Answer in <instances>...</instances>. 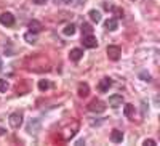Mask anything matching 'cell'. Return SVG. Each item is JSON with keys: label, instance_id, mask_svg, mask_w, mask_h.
<instances>
[{"label": "cell", "instance_id": "9", "mask_svg": "<svg viewBox=\"0 0 160 146\" xmlns=\"http://www.w3.org/2000/svg\"><path fill=\"white\" fill-rule=\"evenodd\" d=\"M42 29H43V26H42V23H40V21H37V19L29 21V31H31V32L37 34V32H40Z\"/></svg>", "mask_w": 160, "mask_h": 146}, {"label": "cell", "instance_id": "11", "mask_svg": "<svg viewBox=\"0 0 160 146\" xmlns=\"http://www.w3.org/2000/svg\"><path fill=\"white\" fill-rule=\"evenodd\" d=\"M82 56H83V50H80V48H72L71 53H69V58L72 61H78Z\"/></svg>", "mask_w": 160, "mask_h": 146}, {"label": "cell", "instance_id": "18", "mask_svg": "<svg viewBox=\"0 0 160 146\" xmlns=\"http://www.w3.org/2000/svg\"><path fill=\"white\" fill-rule=\"evenodd\" d=\"M50 87H51L50 81H40V82H38V88H40V91H47Z\"/></svg>", "mask_w": 160, "mask_h": 146}, {"label": "cell", "instance_id": "19", "mask_svg": "<svg viewBox=\"0 0 160 146\" xmlns=\"http://www.w3.org/2000/svg\"><path fill=\"white\" fill-rule=\"evenodd\" d=\"M82 32H83V35H90V34H93L91 26L87 24V23H83V24H82Z\"/></svg>", "mask_w": 160, "mask_h": 146}, {"label": "cell", "instance_id": "16", "mask_svg": "<svg viewBox=\"0 0 160 146\" xmlns=\"http://www.w3.org/2000/svg\"><path fill=\"white\" fill-rule=\"evenodd\" d=\"M24 40L28 42V44H35V42H37V35H35L34 32H31V31H29L28 34L24 35Z\"/></svg>", "mask_w": 160, "mask_h": 146}, {"label": "cell", "instance_id": "4", "mask_svg": "<svg viewBox=\"0 0 160 146\" xmlns=\"http://www.w3.org/2000/svg\"><path fill=\"white\" fill-rule=\"evenodd\" d=\"M82 44H83L85 48H95L98 45V40H96V37L93 34H90V35H83L82 37Z\"/></svg>", "mask_w": 160, "mask_h": 146}, {"label": "cell", "instance_id": "8", "mask_svg": "<svg viewBox=\"0 0 160 146\" xmlns=\"http://www.w3.org/2000/svg\"><path fill=\"white\" fill-rule=\"evenodd\" d=\"M123 103V96L122 95H112L109 96V106L111 108H118V106H122Z\"/></svg>", "mask_w": 160, "mask_h": 146}, {"label": "cell", "instance_id": "14", "mask_svg": "<svg viewBox=\"0 0 160 146\" xmlns=\"http://www.w3.org/2000/svg\"><path fill=\"white\" fill-rule=\"evenodd\" d=\"M123 114H125L128 119H131L133 116H135V106H133V104H125V108H123Z\"/></svg>", "mask_w": 160, "mask_h": 146}, {"label": "cell", "instance_id": "23", "mask_svg": "<svg viewBox=\"0 0 160 146\" xmlns=\"http://www.w3.org/2000/svg\"><path fill=\"white\" fill-rule=\"evenodd\" d=\"M142 144H144V146H157V143H155L154 140H144Z\"/></svg>", "mask_w": 160, "mask_h": 146}, {"label": "cell", "instance_id": "15", "mask_svg": "<svg viewBox=\"0 0 160 146\" xmlns=\"http://www.w3.org/2000/svg\"><path fill=\"white\" fill-rule=\"evenodd\" d=\"M88 16H90V19H91V21H95V23H99V21H101V13H99V11H96V10H90Z\"/></svg>", "mask_w": 160, "mask_h": 146}, {"label": "cell", "instance_id": "10", "mask_svg": "<svg viewBox=\"0 0 160 146\" xmlns=\"http://www.w3.org/2000/svg\"><path fill=\"white\" fill-rule=\"evenodd\" d=\"M123 140V132H120V130H112L111 132V141L112 143H122Z\"/></svg>", "mask_w": 160, "mask_h": 146}, {"label": "cell", "instance_id": "5", "mask_svg": "<svg viewBox=\"0 0 160 146\" xmlns=\"http://www.w3.org/2000/svg\"><path fill=\"white\" fill-rule=\"evenodd\" d=\"M0 23L3 26H7V28H11V26L15 24V16H13L11 13H2V15H0Z\"/></svg>", "mask_w": 160, "mask_h": 146}, {"label": "cell", "instance_id": "13", "mask_svg": "<svg viewBox=\"0 0 160 146\" xmlns=\"http://www.w3.org/2000/svg\"><path fill=\"white\" fill-rule=\"evenodd\" d=\"M88 91H90V87H88V84H80V85H78V96L85 98V96L88 95Z\"/></svg>", "mask_w": 160, "mask_h": 146}, {"label": "cell", "instance_id": "22", "mask_svg": "<svg viewBox=\"0 0 160 146\" xmlns=\"http://www.w3.org/2000/svg\"><path fill=\"white\" fill-rule=\"evenodd\" d=\"M139 77L142 79V81H146V82H151V74L149 72H141Z\"/></svg>", "mask_w": 160, "mask_h": 146}, {"label": "cell", "instance_id": "27", "mask_svg": "<svg viewBox=\"0 0 160 146\" xmlns=\"http://www.w3.org/2000/svg\"><path fill=\"white\" fill-rule=\"evenodd\" d=\"M0 69H2V60H0Z\"/></svg>", "mask_w": 160, "mask_h": 146}, {"label": "cell", "instance_id": "20", "mask_svg": "<svg viewBox=\"0 0 160 146\" xmlns=\"http://www.w3.org/2000/svg\"><path fill=\"white\" fill-rule=\"evenodd\" d=\"M28 91H29V87L28 85H26V87H22V85H16V93L18 95H24V93H28Z\"/></svg>", "mask_w": 160, "mask_h": 146}, {"label": "cell", "instance_id": "24", "mask_svg": "<svg viewBox=\"0 0 160 146\" xmlns=\"http://www.w3.org/2000/svg\"><path fill=\"white\" fill-rule=\"evenodd\" d=\"M32 2H34L35 5H43V3L47 2V0H32Z\"/></svg>", "mask_w": 160, "mask_h": 146}, {"label": "cell", "instance_id": "2", "mask_svg": "<svg viewBox=\"0 0 160 146\" xmlns=\"http://www.w3.org/2000/svg\"><path fill=\"white\" fill-rule=\"evenodd\" d=\"M120 55H122L120 47H117V45H109L108 47V56H109L111 61H118L120 60Z\"/></svg>", "mask_w": 160, "mask_h": 146}, {"label": "cell", "instance_id": "3", "mask_svg": "<svg viewBox=\"0 0 160 146\" xmlns=\"http://www.w3.org/2000/svg\"><path fill=\"white\" fill-rule=\"evenodd\" d=\"M104 109H106V103L101 100H93L88 104V111H91V112H102Z\"/></svg>", "mask_w": 160, "mask_h": 146}, {"label": "cell", "instance_id": "12", "mask_svg": "<svg viewBox=\"0 0 160 146\" xmlns=\"http://www.w3.org/2000/svg\"><path fill=\"white\" fill-rule=\"evenodd\" d=\"M106 29L108 31H115L118 28V23H117V18H109L108 21H106Z\"/></svg>", "mask_w": 160, "mask_h": 146}, {"label": "cell", "instance_id": "1", "mask_svg": "<svg viewBox=\"0 0 160 146\" xmlns=\"http://www.w3.org/2000/svg\"><path fill=\"white\" fill-rule=\"evenodd\" d=\"M8 122H10L11 128H19V127H21V124H22V112L16 111V112L10 114V117H8Z\"/></svg>", "mask_w": 160, "mask_h": 146}, {"label": "cell", "instance_id": "21", "mask_svg": "<svg viewBox=\"0 0 160 146\" xmlns=\"http://www.w3.org/2000/svg\"><path fill=\"white\" fill-rule=\"evenodd\" d=\"M7 90H8V82L5 81V79H0V91H2V93H5Z\"/></svg>", "mask_w": 160, "mask_h": 146}, {"label": "cell", "instance_id": "25", "mask_svg": "<svg viewBox=\"0 0 160 146\" xmlns=\"http://www.w3.org/2000/svg\"><path fill=\"white\" fill-rule=\"evenodd\" d=\"M71 0H55V3H69Z\"/></svg>", "mask_w": 160, "mask_h": 146}, {"label": "cell", "instance_id": "26", "mask_svg": "<svg viewBox=\"0 0 160 146\" xmlns=\"http://www.w3.org/2000/svg\"><path fill=\"white\" fill-rule=\"evenodd\" d=\"M7 133V130L3 128V127H0V137H2V135H5Z\"/></svg>", "mask_w": 160, "mask_h": 146}, {"label": "cell", "instance_id": "7", "mask_svg": "<svg viewBox=\"0 0 160 146\" xmlns=\"http://www.w3.org/2000/svg\"><path fill=\"white\" fill-rule=\"evenodd\" d=\"M111 85H112V81H111L109 77H104V79H101L99 84H98V90L104 93V91H108L111 88Z\"/></svg>", "mask_w": 160, "mask_h": 146}, {"label": "cell", "instance_id": "17", "mask_svg": "<svg viewBox=\"0 0 160 146\" xmlns=\"http://www.w3.org/2000/svg\"><path fill=\"white\" fill-rule=\"evenodd\" d=\"M62 34H64V35H74V34H75V26H74V24H68V26L62 29Z\"/></svg>", "mask_w": 160, "mask_h": 146}, {"label": "cell", "instance_id": "6", "mask_svg": "<svg viewBox=\"0 0 160 146\" xmlns=\"http://www.w3.org/2000/svg\"><path fill=\"white\" fill-rule=\"evenodd\" d=\"M28 132L31 135H37L38 133V132H40V121H38V119H32V121H29Z\"/></svg>", "mask_w": 160, "mask_h": 146}]
</instances>
